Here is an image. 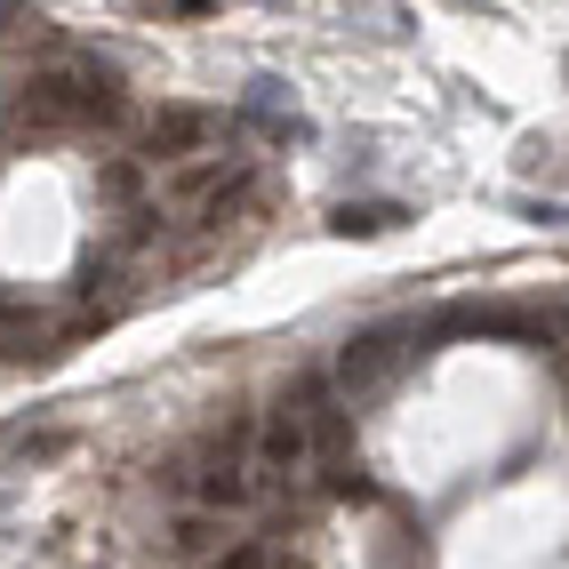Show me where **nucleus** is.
<instances>
[{
	"label": "nucleus",
	"instance_id": "f257e3e1",
	"mask_svg": "<svg viewBox=\"0 0 569 569\" xmlns=\"http://www.w3.org/2000/svg\"><path fill=\"white\" fill-rule=\"evenodd\" d=\"M129 97L121 81H112L104 64H81V57H64V64H41L24 81V104H17V137H72V129H104V121H121Z\"/></svg>",
	"mask_w": 569,
	"mask_h": 569
},
{
	"label": "nucleus",
	"instance_id": "6e6552de",
	"mask_svg": "<svg viewBox=\"0 0 569 569\" xmlns=\"http://www.w3.org/2000/svg\"><path fill=\"white\" fill-rule=\"evenodd\" d=\"M209 569H273V553H264V546H233V553H217Z\"/></svg>",
	"mask_w": 569,
	"mask_h": 569
},
{
	"label": "nucleus",
	"instance_id": "9d476101",
	"mask_svg": "<svg viewBox=\"0 0 569 569\" xmlns=\"http://www.w3.org/2000/svg\"><path fill=\"white\" fill-rule=\"evenodd\" d=\"M561 337H569V306H561Z\"/></svg>",
	"mask_w": 569,
	"mask_h": 569
},
{
	"label": "nucleus",
	"instance_id": "7ed1b4c3",
	"mask_svg": "<svg viewBox=\"0 0 569 569\" xmlns=\"http://www.w3.org/2000/svg\"><path fill=\"white\" fill-rule=\"evenodd\" d=\"M409 353H417V346H409L401 329H361L353 346L337 353V377H329V386H337V393H377V386H393V369H401Z\"/></svg>",
	"mask_w": 569,
	"mask_h": 569
},
{
	"label": "nucleus",
	"instance_id": "39448f33",
	"mask_svg": "<svg viewBox=\"0 0 569 569\" xmlns=\"http://www.w3.org/2000/svg\"><path fill=\"white\" fill-rule=\"evenodd\" d=\"M257 473H273V481H297V473H313V449H306V417H297L289 401L257 426Z\"/></svg>",
	"mask_w": 569,
	"mask_h": 569
},
{
	"label": "nucleus",
	"instance_id": "20e7f679",
	"mask_svg": "<svg viewBox=\"0 0 569 569\" xmlns=\"http://www.w3.org/2000/svg\"><path fill=\"white\" fill-rule=\"evenodd\" d=\"M217 137V112H201V104H161L153 121H144V161H193L201 144Z\"/></svg>",
	"mask_w": 569,
	"mask_h": 569
},
{
	"label": "nucleus",
	"instance_id": "0eeeda50",
	"mask_svg": "<svg viewBox=\"0 0 569 569\" xmlns=\"http://www.w3.org/2000/svg\"><path fill=\"white\" fill-rule=\"evenodd\" d=\"M97 193L129 209V201H137V169H129V161H104V169H97Z\"/></svg>",
	"mask_w": 569,
	"mask_h": 569
},
{
	"label": "nucleus",
	"instance_id": "f03ea898",
	"mask_svg": "<svg viewBox=\"0 0 569 569\" xmlns=\"http://www.w3.org/2000/svg\"><path fill=\"white\" fill-rule=\"evenodd\" d=\"M289 409L306 417V449H313L321 489H329V498H361L369 473H361V449H353V409H346V393H337L329 377H297Z\"/></svg>",
	"mask_w": 569,
	"mask_h": 569
},
{
	"label": "nucleus",
	"instance_id": "1a4fd4ad",
	"mask_svg": "<svg viewBox=\"0 0 569 569\" xmlns=\"http://www.w3.org/2000/svg\"><path fill=\"white\" fill-rule=\"evenodd\" d=\"M9 24H24V0H0V32H9Z\"/></svg>",
	"mask_w": 569,
	"mask_h": 569
},
{
	"label": "nucleus",
	"instance_id": "423d86ee",
	"mask_svg": "<svg viewBox=\"0 0 569 569\" xmlns=\"http://www.w3.org/2000/svg\"><path fill=\"white\" fill-rule=\"evenodd\" d=\"M401 217H409L401 201H346V209L329 217V233H337V241H377V233H393Z\"/></svg>",
	"mask_w": 569,
	"mask_h": 569
}]
</instances>
